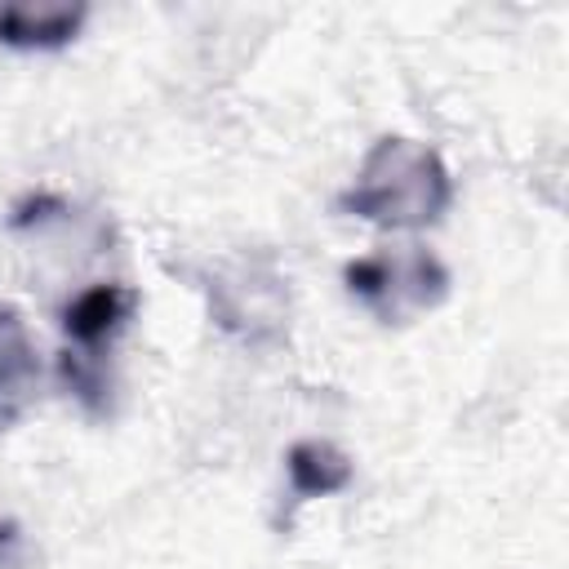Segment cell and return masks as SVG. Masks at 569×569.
<instances>
[{
    "label": "cell",
    "instance_id": "obj_1",
    "mask_svg": "<svg viewBox=\"0 0 569 569\" xmlns=\"http://www.w3.org/2000/svg\"><path fill=\"white\" fill-rule=\"evenodd\" d=\"M453 178L436 147L418 138H378L360 160L351 187L338 196V213L387 231H418L445 218Z\"/></svg>",
    "mask_w": 569,
    "mask_h": 569
},
{
    "label": "cell",
    "instance_id": "obj_2",
    "mask_svg": "<svg viewBox=\"0 0 569 569\" xmlns=\"http://www.w3.org/2000/svg\"><path fill=\"white\" fill-rule=\"evenodd\" d=\"M342 284L351 298H360L378 320L405 325L418 311H431L449 293V271L431 249H400L378 258H356L342 267Z\"/></svg>",
    "mask_w": 569,
    "mask_h": 569
},
{
    "label": "cell",
    "instance_id": "obj_3",
    "mask_svg": "<svg viewBox=\"0 0 569 569\" xmlns=\"http://www.w3.org/2000/svg\"><path fill=\"white\" fill-rule=\"evenodd\" d=\"M138 311V293L124 289V284H89L84 293H76L67 307H62V333H67V351L84 356V360H98L102 347H111L124 325L133 320Z\"/></svg>",
    "mask_w": 569,
    "mask_h": 569
},
{
    "label": "cell",
    "instance_id": "obj_4",
    "mask_svg": "<svg viewBox=\"0 0 569 569\" xmlns=\"http://www.w3.org/2000/svg\"><path fill=\"white\" fill-rule=\"evenodd\" d=\"M89 4L80 0H13L0 4V44L22 53H49L80 36Z\"/></svg>",
    "mask_w": 569,
    "mask_h": 569
},
{
    "label": "cell",
    "instance_id": "obj_5",
    "mask_svg": "<svg viewBox=\"0 0 569 569\" xmlns=\"http://www.w3.org/2000/svg\"><path fill=\"white\" fill-rule=\"evenodd\" d=\"M36 382H40V360L27 320L13 302H0V431L18 427V418L31 409Z\"/></svg>",
    "mask_w": 569,
    "mask_h": 569
},
{
    "label": "cell",
    "instance_id": "obj_6",
    "mask_svg": "<svg viewBox=\"0 0 569 569\" xmlns=\"http://www.w3.org/2000/svg\"><path fill=\"white\" fill-rule=\"evenodd\" d=\"M284 476H289V493H293L298 502H307V498L342 493V489L351 485L356 467H351V458H347L338 445H329V440H298V445H289V453H284Z\"/></svg>",
    "mask_w": 569,
    "mask_h": 569
},
{
    "label": "cell",
    "instance_id": "obj_7",
    "mask_svg": "<svg viewBox=\"0 0 569 569\" xmlns=\"http://www.w3.org/2000/svg\"><path fill=\"white\" fill-rule=\"evenodd\" d=\"M58 378H62V387H67L89 413H102V409H107V382H102V373H98V360H84V356H76V351H62V356H58Z\"/></svg>",
    "mask_w": 569,
    "mask_h": 569
},
{
    "label": "cell",
    "instance_id": "obj_8",
    "mask_svg": "<svg viewBox=\"0 0 569 569\" xmlns=\"http://www.w3.org/2000/svg\"><path fill=\"white\" fill-rule=\"evenodd\" d=\"M67 204L58 200V196H49V191H40V196H27L22 204H13V218H9V227H18V231H27V227H40V222H49L53 213H62Z\"/></svg>",
    "mask_w": 569,
    "mask_h": 569
},
{
    "label": "cell",
    "instance_id": "obj_9",
    "mask_svg": "<svg viewBox=\"0 0 569 569\" xmlns=\"http://www.w3.org/2000/svg\"><path fill=\"white\" fill-rule=\"evenodd\" d=\"M18 547H22V525L0 516V569H9L18 560Z\"/></svg>",
    "mask_w": 569,
    "mask_h": 569
}]
</instances>
